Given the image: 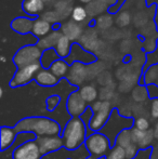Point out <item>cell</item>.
Listing matches in <instances>:
<instances>
[{"label":"cell","mask_w":158,"mask_h":159,"mask_svg":"<svg viewBox=\"0 0 158 159\" xmlns=\"http://www.w3.org/2000/svg\"><path fill=\"white\" fill-rule=\"evenodd\" d=\"M60 30L63 34L65 37H67L70 41H77L78 39L81 38V36L84 35V30H82L81 25L76 22L67 21L64 24H62L60 26Z\"/></svg>","instance_id":"cell-13"},{"label":"cell","mask_w":158,"mask_h":159,"mask_svg":"<svg viewBox=\"0 0 158 159\" xmlns=\"http://www.w3.org/2000/svg\"><path fill=\"white\" fill-rule=\"evenodd\" d=\"M42 54V50L38 46H26L17 51L13 57V62L17 68H22L28 65L40 63Z\"/></svg>","instance_id":"cell-6"},{"label":"cell","mask_w":158,"mask_h":159,"mask_svg":"<svg viewBox=\"0 0 158 159\" xmlns=\"http://www.w3.org/2000/svg\"><path fill=\"white\" fill-rule=\"evenodd\" d=\"M40 69H41L40 63H35L22 67V68H17L16 73L14 74V76L10 81V87L11 88H17V87L28 84L33 79H35Z\"/></svg>","instance_id":"cell-7"},{"label":"cell","mask_w":158,"mask_h":159,"mask_svg":"<svg viewBox=\"0 0 158 159\" xmlns=\"http://www.w3.org/2000/svg\"><path fill=\"white\" fill-rule=\"evenodd\" d=\"M88 16L89 15L87 12V9L84 7H75L72 11V20L78 24L86 21Z\"/></svg>","instance_id":"cell-29"},{"label":"cell","mask_w":158,"mask_h":159,"mask_svg":"<svg viewBox=\"0 0 158 159\" xmlns=\"http://www.w3.org/2000/svg\"><path fill=\"white\" fill-rule=\"evenodd\" d=\"M33 26H34V22L30 20L24 19V17H19L15 19L14 21L11 23V27L15 30V32L20 34H27L33 30Z\"/></svg>","instance_id":"cell-21"},{"label":"cell","mask_w":158,"mask_h":159,"mask_svg":"<svg viewBox=\"0 0 158 159\" xmlns=\"http://www.w3.org/2000/svg\"><path fill=\"white\" fill-rule=\"evenodd\" d=\"M131 21V15L128 12H121L118 14V16L116 17V24L119 27H126L130 24Z\"/></svg>","instance_id":"cell-33"},{"label":"cell","mask_w":158,"mask_h":159,"mask_svg":"<svg viewBox=\"0 0 158 159\" xmlns=\"http://www.w3.org/2000/svg\"><path fill=\"white\" fill-rule=\"evenodd\" d=\"M131 133H132L133 140L137 143V145L139 146V148L141 151L143 149L150 148V144L153 141V131L152 130H148V131H140V130L132 128L131 129Z\"/></svg>","instance_id":"cell-15"},{"label":"cell","mask_w":158,"mask_h":159,"mask_svg":"<svg viewBox=\"0 0 158 159\" xmlns=\"http://www.w3.org/2000/svg\"><path fill=\"white\" fill-rule=\"evenodd\" d=\"M52 26L49 22L44 21L42 19H38L34 22V26H33L32 34H34L37 37H46L47 35L51 33Z\"/></svg>","instance_id":"cell-22"},{"label":"cell","mask_w":158,"mask_h":159,"mask_svg":"<svg viewBox=\"0 0 158 159\" xmlns=\"http://www.w3.org/2000/svg\"><path fill=\"white\" fill-rule=\"evenodd\" d=\"M56 60H59V55H57L56 51L53 49H49L43 52L41 60H40V64L44 69H49Z\"/></svg>","instance_id":"cell-25"},{"label":"cell","mask_w":158,"mask_h":159,"mask_svg":"<svg viewBox=\"0 0 158 159\" xmlns=\"http://www.w3.org/2000/svg\"><path fill=\"white\" fill-rule=\"evenodd\" d=\"M97 26L102 30H106L113 26V17L108 14H102L97 16Z\"/></svg>","instance_id":"cell-30"},{"label":"cell","mask_w":158,"mask_h":159,"mask_svg":"<svg viewBox=\"0 0 158 159\" xmlns=\"http://www.w3.org/2000/svg\"><path fill=\"white\" fill-rule=\"evenodd\" d=\"M79 93L82 96L84 101H86L88 104H93L94 102H97V90L95 89L94 86H91V84H86V86H82L79 89Z\"/></svg>","instance_id":"cell-23"},{"label":"cell","mask_w":158,"mask_h":159,"mask_svg":"<svg viewBox=\"0 0 158 159\" xmlns=\"http://www.w3.org/2000/svg\"><path fill=\"white\" fill-rule=\"evenodd\" d=\"M88 103L82 98L79 91L72 92L66 101V109L72 117H80L88 109Z\"/></svg>","instance_id":"cell-10"},{"label":"cell","mask_w":158,"mask_h":159,"mask_svg":"<svg viewBox=\"0 0 158 159\" xmlns=\"http://www.w3.org/2000/svg\"><path fill=\"white\" fill-rule=\"evenodd\" d=\"M145 84H155L158 87V64L153 65L144 75Z\"/></svg>","instance_id":"cell-27"},{"label":"cell","mask_w":158,"mask_h":159,"mask_svg":"<svg viewBox=\"0 0 158 159\" xmlns=\"http://www.w3.org/2000/svg\"><path fill=\"white\" fill-rule=\"evenodd\" d=\"M133 128L140 130V131H148V129H150V121L146 118L140 117L134 120V126H133Z\"/></svg>","instance_id":"cell-35"},{"label":"cell","mask_w":158,"mask_h":159,"mask_svg":"<svg viewBox=\"0 0 158 159\" xmlns=\"http://www.w3.org/2000/svg\"><path fill=\"white\" fill-rule=\"evenodd\" d=\"M72 47L73 46H70V40L63 35L61 38H60L59 42H57L56 47H55V51H56L59 57L64 59V57H67L68 55H70Z\"/></svg>","instance_id":"cell-24"},{"label":"cell","mask_w":158,"mask_h":159,"mask_svg":"<svg viewBox=\"0 0 158 159\" xmlns=\"http://www.w3.org/2000/svg\"><path fill=\"white\" fill-rule=\"evenodd\" d=\"M55 11H56V12L61 15L62 19H63V17L67 16V15L70 14V6L68 4L67 1H65V0H61V1H59V2L55 3Z\"/></svg>","instance_id":"cell-31"},{"label":"cell","mask_w":158,"mask_h":159,"mask_svg":"<svg viewBox=\"0 0 158 159\" xmlns=\"http://www.w3.org/2000/svg\"><path fill=\"white\" fill-rule=\"evenodd\" d=\"M93 116L90 121V130L92 132H100L110 120L114 107L108 101H97L90 105Z\"/></svg>","instance_id":"cell-5"},{"label":"cell","mask_w":158,"mask_h":159,"mask_svg":"<svg viewBox=\"0 0 158 159\" xmlns=\"http://www.w3.org/2000/svg\"><path fill=\"white\" fill-rule=\"evenodd\" d=\"M0 135H1L0 151L4 152L14 144L19 134H17V132L15 131V129L13 127L1 126V128H0Z\"/></svg>","instance_id":"cell-14"},{"label":"cell","mask_w":158,"mask_h":159,"mask_svg":"<svg viewBox=\"0 0 158 159\" xmlns=\"http://www.w3.org/2000/svg\"><path fill=\"white\" fill-rule=\"evenodd\" d=\"M42 154L36 140H30L13 148L12 159H41Z\"/></svg>","instance_id":"cell-8"},{"label":"cell","mask_w":158,"mask_h":159,"mask_svg":"<svg viewBox=\"0 0 158 159\" xmlns=\"http://www.w3.org/2000/svg\"><path fill=\"white\" fill-rule=\"evenodd\" d=\"M152 117L158 118V98L152 101Z\"/></svg>","instance_id":"cell-36"},{"label":"cell","mask_w":158,"mask_h":159,"mask_svg":"<svg viewBox=\"0 0 158 159\" xmlns=\"http://www.w3.org/2000/svg\"><path fill=\"white\" fill-rule=\"evenodd\" d=\"M116 144L119 146L124 147V151L127 153V157L128 159H134L138 157L140 153V148L137 145V143L133 140L132 133H131V129L124 130L121 133L117 136L116 139Z\"/></svg>","instance_id":"cell-9"},{"label":"cell","mask_w":158,"mask_h":159,"mask_svg":"<svg viewBox=\"0 0 158 159\" xmlns=\"http://www.w3.org/2000/svg\"><path fill=\"white\" fill-rule=\"evenodd\" d=\"M35 81L41 87H54L59 84L60 79L49 69L41 68L35 77Z\"/></svg>","instance_id":"cell-16"},{"label":"cell","mask_w":158,"mask_h":159,"mask_svg":"<svg viewBox=\"0 0 158 159\" xmlns=\"http://www.w3.org/2000/svg\"><path fill=\"white\" fill-rule=\"evenodd\" d=\"M105 159H128V157H127V153L124 147L119 146L118 144H115L105 156Z\"/></svg>","instance_id":"cell-28"},{"label":"cell","mask_w":158,"mask_h":159,"mask_svg":"<svg viewBox=\"0 0 158 159\" xmlns=\"http://www.w3.org/2000/svg\"><path fill=\"white\" fill-rule=\"evenodd\" d=\"M60 102H61V96L57 94H52L50 95L46 101V105H47V109L49 111H53L57 106H59Z\"/></svg>","instance_id":"cell-32"},{"label":"cell","mask_w":158,"mask_h":159,"mask_svg":"<svg viewBox=\"0 0 158 159\" xmlns=\"http://www.w3.org/2000/svg\"><path fill=\"white\" fill-rule=\"evenodd\" d=\"M84 146L89 152V156L86 159H101L105 157L112 148L108 138L101 132H94L89 135Z\"/></svg>","instance_id":"cell-4"},{"label":"cell","mask_w":158,"mask_h":159,"mask_svg":"<svg viewBox=\"0 0 158 159\" xmlns=\"http://www.w3.org/2000/svg\"><path fill=\"white\" fill-rule=\"evenodd\" d=\"M70 68V67L67 62L61 59V60H56L54 63L51 65L49 70H50L54 76H56L59 79H61V78L67 77Z\"/></svg>","instance_id":"cell-19"},{"label":"cell","mask_w":158,"mask_h":159,"mask_svg":"<svg viewBox=\"0 0 158 159\" xmlns=\"http://www.w3.org/2000/svg\"><path fill=\"white\" fill-rule=\"evenodd\" d=\"M79 1L84 4H89V3H91V2H93V0H79Z\"/></svg>","instance_id":"cell-37"},{"label":"cell","mask_w":158,"mask_h":159,"mask_svg":"<svg viewBox=\"0 0 158 159\" xmlns=\"http://www.w3.org/2000/svg\"><path fill=\"white\" fill-rule=\"evenodd\" d=\"M61 136L64 142V148L76 151L84 145L88 138V130L80 117H72L62 130Z\"/></svg>","instance_id":"cell-2"},{"label":"cell","mask_w":158,"mask_h":159,"mask_svg":"<svg viewBox=\"0 0 158 159\" xmlns=\"http://www.w3.org/2000/svg\"><path fill=\"white\" fill-rule=\"evenodd\" d=\"M17 134L20 133H34L38 136L61 135V127L57 121L44 116H28L22 118L13 127Z\"/></svg>","instance_id":"cell-1"},{"label":"cell","mask_w":158,"mask_h":159,"mask_svg":"<svg viewBox=\"0 0 158 159\" xmlns=\"http://www.w3.org/2000/svg\"><path fill=\"white\" fill-rule=\"evenodd\" d=\"M66 78H67L68 82H70V84L76 87H79L87 78L86 65L81 63V62H74L72 64V66H70L68 75Z\"/></svg>","instance_id":"cell-12"},{"label":"cell","mask_w":158,"mask_h":159,"mask_svg":"<svg viewBox=\"0 0 158 159\" xmlns=\"http://www.w3.org/2000/svg\"><path fill=\"white\" fill-rule=\"evenodd\" d=\"M63 36V34L57 30H54L49 35H47L46 37L41 38L38 41V47L41 50H49V49H52V47H56L57 42H59L60 38Z\"/></svg>","instance_id":"cell-17"},{"label":"cell","mask_w":158,"mask_h":159,"mask_svg":"<svg viewBox=\"0 0 158 159\" xmlns=\"http://www.w3.org/2000/svg\"><path fill=\"white\" fill-rule=\"evenodd\" d=\"M41 19L44 20V21L49 22V23H57L62 20L61 15L56 12V11H49V12H46L44 14L41 15Z\"/></svg>","instance_id":"cell-34"},{"label":"cell","mask_w":158,"mask_h":159,"mask_svg":"<svg viewBox=\"0 0 158 159\" xmlns=\"http://www.w3.org/2000/svg\"><path fill=\"white\" fill-rule=\"evenodd\" d=\"M68 159H70V158H68Z\"/></svg>","instance_id":"cell-38"},{"label":"cell","mask_w":158,"mask_h":159,"mask_svg":"<svg viewBox=\"0 0 158 159\" xmlns=\"http://www.w3.org/2000/svg\"><path fill=\"white\" fill-rule=\"evenodd\" d=\"M133 126H134V119L132 117H124V116L119 115L118 109L116 107H114L110 120H108L107 124L105 125V127L100 132L107 136L111 142V145L113 147L116 144L117 136L124 130L132 129Z\"/></svg>","instance_id":"cell-3"},{"label":"cell","mask_w":158,"mask_h":159,"mask_svg":"<svg viewBox=\"0 0 158 159\" xmlns=\"http://www.w3.org/2000/svg\"><path fill=\"white\" fill-rule=\"evenodd\" d=\"M97 33V32H95ZM94 32H86V34L81 36L80 42L88 51H95L99 48L100 40L97 38V34Z\"/></svg>","instance_id":"cell-18"},{"label":"cell","mask_w":158,"mask_h":159,"mask_svg":"<svg viewBox=\"0 0 158 159\" xmlns=\"http://www.w3.org/2000/svg\"><path fill=\"white\" fill-rule=\"evenodd\" d=\"M23 9L27 14L37 15L44 9V0H24Z\"/></svg>","instance_id":"cell-20"},{"label":"cell","mask_w":158,"mask_h":159,"mask_svg":"<svg viewBox=\"0 0 158 159\" xmlns=\"http://www.w3.org/2000/svg\"><path fill=\"white\" fill-rule=\"evenodd\" d=\"M106 8H107L106 4H104L103 2L99 1V0H95V1L89 3L86 9L89 16H97V15L100 16V14L102 15V13H104Z\"/></svg>","instance_id":"cell-26"},{"label":"cell","mask_w":158,"mask_h":159,"mask_svg":"<svg viewBox=\"0 0 158 159\" xmlns=\"http://www.w3.org/2000/svg\"><path fill=\"white\" fill-rule=\"evenodd\" d=\"M39 145L40 152L42 156H46L50 153H54L64 147V142L61 135H51V136H38L36 139Z\"/></svg>","instance_id":"cell-11"}]
</instances>
